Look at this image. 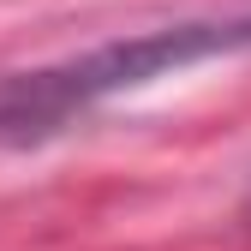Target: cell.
<instances>
[{"label": "cell", "mask_w": 251, "mask_h": 251, "mask_svg": "<svg viewBox=\"0 0 251 251\" xmlns=\"http://www.w3.org/2000/svg\"><path fill=\"white\" fill-rule=\"evenodd\" d=\"M227 54H251V18H198V24L144 30V36L90 48L66 66L12 78L0 90V144H36L114 96H132L155 78H174L185 66L227 60Z\"/></svg>", "instance_id": "cell-1"}]
</instances>
